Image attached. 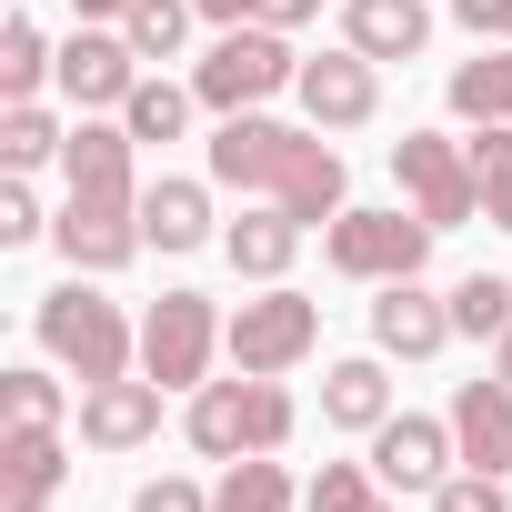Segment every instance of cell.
Returning <instances> with one entry per match:
<instances>
[{
  "instance_id": "6da1fadb",
  "label": "cell",
  "mask_w": 512,
  "mask_h": 512,
  "mask_svg": "<svg viewBox=\"0 0 512 512\" xmlns=\"http://www.w3.org/2000/svg\"><path fill=\"white\" fill-rule=\"evenodd\" d=\"M211 181L221 191H262L282 201L302 231H332L352 201H342V151L322 131H292V121H262V111H231L211 131Z\"/></svg>"
},
{
  "instance_id": "7a4b0ae2",
  "label": "cell",
  "mask_w": 512,
  "mask_h": 512,
  "mask_svg": "<svg viewBox=\"0 0 512 512\" xmlns=\"http://www.w3.org/2000/svg\"><path fill=\"white\" fill-rule=\"evenodd\" d=\"M61 181H71V201H61V221H51L61 262H71V272H121L131 251L151 241V231H141V191H131V131H121V121H81V131L61 141Z\"/></svg>"
},
{
  "instance_id": "3957f363",
  "label": "cell",
  "mask_w": 512,
  "mask_h": 512,
  "mask_svg": "<svg viewBox=\"0 0 512 512\" xmlns=\"http://www.w3.org/2000/svg\"><path fill=\"white\" fill-rule=\"evenodd\" d=\"M31 322H41V352H51L61 372H81V392H91V382H121V372H131V352H141V332L121 322V302H101L81 272H71L61 292H41V312H31Z\"/></svg>"
},
{
  "instance_id": "277c9868",
  "label": "cell",
  "mask_w": 512,
  "mask_h": 512,
  "mask_svg": "<svg viewBox=\"0 0 512 512\" xmlns=\"http://www.w3.org/2000/svg\"><path fill=\"white\" fill-rule=\"evenodd\" d=\"M292 442V392L282 372H241V382H201L191 392V452L241 462V452H282Z\"/></svg>"
},
{
  "instance_id": "5b68a950",
  "label": "cell",
  "mask_w": 512,
  "mask_h": 512,
  "mask_svg": "<svg viewBox=\"0 0 512 512\" xmlns=\"http://www.w3.org/2000/svg\"><path fill=\"white\" fill-rule=\"evenodd\" d=\"M302 81V51H292V31H272V21H241V31H221L211 51H201V71H191V91H201V111H262L272 91H292Z\"/></svg>"
},
{
  "instance_id": "8992f818",
  "label": "cell",
  "mask_w": 512,
  "mask_h": 512,
  "mask_svg": "<svg viewBox=\"0 0 512 512\" xmlns=\"http://www.w3.org/2000/svg\"><path fill=\"white\" fill-rule=\"evenodd\" d=\"M322 262H332L342 282H422L432 221H422V211H342V221L322 231Z\"/></svg>"
},
{
  "instance_id": "52a82bcc",
  "label": "cell",
  "mask_w": 512,
  "mask_h": 512,
  "mask_svg": "<svg viewBox=\"0 0 512 512\" xmlns=\"http://www.w3.org/2000/svg\"><path fill=\"white\" fill-rule=\"evenodd\" d=\"M312 342H322V302H312V292H292V282H262V302H241V312L221 322L231 372H292Z\"/></svg>"
},
{
  "instance_id": "ba28073f",
  "label": "cell",
  "mask_w": 512,
  "mask_h": 512,
  "mask_svg": "<svg viewBox=\"0 0 512 512\" xmlns=\"http://www.w3.org/2000/svg\"><path fill=\"white\" fill-rule=\"evenodd\" d=\"M392 181H402V201H412L432 231H452V221H472V211H482V171H472V141H442V131H402V141H392Z\"/></svg>"
},
{
  "instance_id": "9c48e42d",
  "label": "cell",
  "mask_w": 512,
  "mask_h": 512,
  "mask_svg": "<svg viewBox=\"0 0 512 512\" xmlns=\"http://www.w3.org/2000/svg\"><path fill=\"white\" fill-rule=\"evenodd\" d=\"M211 352H221V312H211V292H161V302L141 312V372H151L161 392H201Z\"/></svg>"
},
{
  "instance_id": "30bf717a",
  "label": "cell",
  "mask_w": 512,
  "mask_h": 512,
  "mask_svg": "<svg viewBox=\"0 0 512 512\" xmlns=\"http://www.w3.org/2000/svg\"><path fill=\"white\" fill-rule=\"evenodd\" d=\"M452 462H462L452 412H442V422H432V412H392V422L372 432V472H382V492H442Z\"/></svg>"
},
{
  "instance_id": "8fae6325",
  "label": "cell",
  "mask_w": 512,
  "mask_h": 512,
  "mask_svg": "<svg viewBox=\"0 0 512 512\" xmlns=\"http://www.w3.org/2000/svg\"><path fill=\"white\" fill-rule=\"evenodd\" d=\"M302 111H312V131H362L372 111H382V61H362L352 41L342 51H322V61H302Z\"/></svg>"
},
{
  "instance_id": "7c38bea8",
  "label": "cell",
  "mask_w": 512,
  "mask_h": 512,
  "mask_svg": "<svg viewBox=\"0 0 512 512\" xmlns=\"http://www.w3.org/2000/svg\"><path fill=\"white\" fill-rule=\"evenodd\" d=\"M81 111H121L131 91H141V51L121 41V31H81V41H61V71H51Z\"/></svg>"
},
{
  "instance_id": "4fadbf2b",
  "label": "cell",
  "mask_w": 512,
  "mask_h": 512,
  "mask_svg": "<svg viewBox=\"0 0 512 512\" xmlns=\"http://www.w3.org/2000/svg\"><path fill=\"white\" fill-rule=\"evenodd\" d=\"M452 342V302H432L422 282H382V302H372V352L382 362H432Z\"/></svg>"
},
{
  "instance_id": "5bb4252c",
  "label": "cell",
  "mask_w": 512,
  "mask_h": 512,
  "mask_svg": "<svg viewBox=\"0 0 512 512\" xmlns=\"http://www.w3.org/2000/svg\"><path fill=\"white\" fill-rule=\"evenodd\" d=\"M151 432H161V382H151V372H141V382L121 372V382H91V392H81V442H91V452H141Z\"/></svg>"
},
{
  "instance_id": "9a60e30c",
  "label": "cell",
  "mask_w": 512,
  "mask_h": 512,
  "mask_svg": "<svg viewBox=\"0 0 512 512\" xmlns=\"http://www.w3.org/2000/svg\"><path fill=\"white\" fill-rule=\"evenodd\" d=\"M71 482V452H61V422H31V432H0V512H51V492Z\"/></svg>"
},
{
  "instance_id": "2e32d148",
  "label": "cell",
  "mask_w": 512,
  "mask_h": 512,
  "mask_svg": "<svg viewBox=\"0 0 512 512\" xmlns=\"http://www.w3.org/2000/svg\"><path fill=\"white\" fill-rule=\"evenodd\" d=\"M452 442H462L472 472H512V382L502 372H482V382L452 392Z\"/></svg>"
},
{
  "instance_id": "e0dca14e",
  "label": "cell",
  "mask_w": 512,
  "mask_h": 512,
  "mask_svg": "<svg viewBox=\"0 0 512 512\" xmlns=\"http://www.w3.org/2000/svg\"><path fill=\"white\" fill-rule=\"evenodd\" d=\"M342 41L362 61H412L432 41V11H422V0H342Z\"/></svg>"
},
{
  "instance_id": "ac0fdd59",
  "label": "cell",
  "mask_w": 512,
  "mask_h": 512,
  "mask_svg": "<svg viewBox=\"0 0 512 512\" xmlns=\"http://www.w3.org/2000/svg\"><path fill=\"white\" fill-rule=\"evenodd\" d=\"M322 422H342V432H382V422H392V372H382V352L322 372Z\"/></svg>"
},
{
  "instance_id": "d6986e66",
  "label": "cell",
  "mask_w": 512,
  "mask_h": 512,
  "mask_svg": "<svg viewBox=\"0 0 512 512\" xmlns=\"http://www.w3.org/2000/svg\"><path fill=\"white\" fill-rule=\"evenodd\" d=\"M221 251H231V272H241V282H282V272H292V251H302V221L272 201V211L231 221V231H221Z\"/></svg>"
},
{
  "instance_id": "ffe728a7",
  "label": "cell",
  "mask_w": 512,
  "mask_h": 512,
  "mask_svg": "<svg viewBox=\"0 0 512 512\" xmlns=\"http://www.w3.org/2000/svg\"><path fill=\"white\" fill-rule=\"evenodd\" d=\"M141 231H151V251H201L211 241V191L201 181H151L141 191Z\"/></svg>"
},
{
  "instance_id": "44dd1931",
  "label": "cell",
  "mask_w": 512,
  "mask_h": 512,
  "mask_svg": "<svg viewBox=\"0 0 512 512\" xmlns=\"http://www.w3.org/2000/svg\"><path fill=\"white\" fill-rule=\"evenodd\" d=\"M51 71H61V51L41 41V21H11V31H0V101H41Z\"/></svg>"
},
{
  "instance_id": "7402d4cb",
  "label": "cell",
  "mask_w": 512,
  "mask_h": 512,
  "mask_svg": "<svg viewBox=\"0 0 512 512\" xmlns=\"http://www.w3.org/2000/svg\"><path fill=\"white\" fill-rule=\"evenodd\" d=\"M211 512H292V472H282L272 452H241L231 482L211 492Z\"/></svg>"
},
{
  "instance_id": "603a6c76",
  "label": "cell",
  "mask_w": 512,
  "mask_h": 512,
  "mask_svg": "<svg viewBox=\"0 0 512 512\" xmlns=\"http://www.w3.org/2000/svg\"><path fill=\"white\" fill-rule=\"evenodd\" d=\"M452 332L502 342V332H512V272H472V282H452Z\"/></svg>"
},
{
  "instance_id": "cb8c5ba5",
  "label": "cell",
  "mask_w": 512,
  "mask_h": 512,
  "mask_svg": "<svg viewBox=\"0 0 512 512\" xmlns=\"http://www.w3.org/2000/svg\"><path fill=\"white\" fill-rule=\"evenodd\" d=\"M61 121L41 111V101H11V111H0V161H11V171H41V161H61Z\"/></svg>"
},
{
  "instance_id": "d4e9b609",
  "label": "cell",
  "mask_w": 512,
  "mask_h": 512,
  "mask_svg": "<svg viewBox=\"0 0 512 512\" xmlns=\"http://www.w3.org/2000/svg\"><path fill=\"white\" fill-rule=\"evenodd\" d=\"M191 101H201V91H171V81H141V91L121 101V131H131V141H181V131H191Z\"/></svg>"
},
{
  "instance_id": "484cf974",
  "label": "cell",
  "mask_w": 512,
  "mask_h": 512,
  "mask_svg": "<svg viewBox=\"0 0 512 512\" xmlns=\"http://www.w3.org/2000/svg\"><path fill=\"white\" fill-rule=\"evenodd\" d=\"M121 41H131L141 61H171V51L191 41V0H131V11H121Z\"/></svg>"
},
{
  "instance_id": "4316f807",
  "label": "cell",
  "mask_w": 512,
  "mask_h": 512,
  "mask_svg": "<svg viewBox=\"0 0 512 512\" xmlns=\"http://www.w3.org/2000/svg\"><path fill=\"white\" fill-rule=\"evenodd\" d=\"M472 171H482V221H492V231H512V121H482Z\"/></svg>"
},
{
  "instance_id": "83f0119b",
  "label": "cell",
  "mask_w": 512,
  "mask_h": 512,
  "mask_svg": "<svg viewBox=\"0 0 512 512\" xmlns=\"http://www.w3.org/2000/svg\"><path fill=\"white\" fill-rule=\"evenodd\" d=\"M302 512H392V502H382V472H362V462H322L312 492H302Z\"/></svg>"
},
{
  "instance_id": "f1b7e54d",
  "label": "cell",
  "mask_w": 512,
  "mask_h": 512,
  "mask_svg": "<svg viewBox=\"0 0 512 512\" xmlns=\"http://www.w3.org/2000/svg\"><path fill=\"white\" fill-rule=\"evenodd\" d=\"M31 422H61V382L51 372H0V432H31Z\"/></svg>"
},
{
  "instance_id": "f546056e",
  "label": "cell",
  "mask_w": 512,
  "mask_h": 512,
  "mask_svg": "<svg viewBox=\"0 0 512 512\" xmlns=\"http://www.w3.org/2000/svg\"><path fill=\"white\" fill-rule=\"evenodd\" d=\"M432 512H512V502H502V472H472V462H462V472L432 492Z\"/></svg>"
},
{
  "instance_id": "4dcf8cb0",
  "label": "cell",
  "mask_w": 512,
  "mask_h": 512,
  "mask_svg": "<svg viewBox=\"0 0 512 512\" xmlns=\"http://www.w3.org/2000/svg\"><path fill=\"white\" fill-rule=\"evenodd\" d=\"M51 221H41V201H31V181L11 171V181H0V251H21V241H41Z\"/></svg>"
},
{
  "instance_id": "1f68e13d",
  "label": "cell",
  "mask_w": 512,
  "mask_h": 512,
  "mask_svg": "<svg viewBox=\"0 0 512 512\" xmlns=\"http://www.w3.org/2000/svg\"><path fill=\"white\" fill-rule=\"evenodd\" d=\"M131 512H211V492H201V482H181V472H161V482H141V492H131Z\"/></svg>"
},
{
  "instance_id": "d6a6232c",
  "label": "cell",
  "mask_w": 512,
  "mask_h": 512,
  "mask_svg": "<svg viewBox=\"0 0 512 512\" xmlns=\"http://www.w3.org/2000/svg\"><path fill=\"white\" fill-rule=\"evenodd\" d=\"M452 21L472 41H512V0H452Z\"/></svg>"
},
{
  "instance_id": "836d02e7",
  "label": "cell",
  "mask_w": 512,
  "mask_h": 512,
  "mask_svg": "<svg viewBox=\"0 0 512 512\" xmlns=\"http://www.w3.org/2000/svg\"><path fill=\"white\" fill-rule=\"evenodd\" d=\"M191 11H201V21H221V31H241V21H251V0H191Z\"/></svg>"
},
{
  "instance_id": "e575fe53",
  "label": "cell",
  "mask_w": 512,
  "mask_h": 512,
  "mask_svg": "<svg viewBox=\"0 0 512 512\" xmlns=\"http://www.w3.org/2000/svg\"><path fill=\"white\" fill-rule=\"evenodd\" d=\"M71 11H81V21H121V11H131V0H71Z\"/></svg>"
},
{
  "instance_id": "d590c367",
  "label": "cell",
  "mask_w": 512,
  "mask_h": 512,
  "mask_svg": "<svg viewBox=\"0 0 512 512\" xmlns=\"http://www.w3.org/2000/svg\"><path fill=\"white\" fill-rule=\"evenodd\" d=\"M492 372H502V382H512V332H502V342H492Z\"/></svg>"
}]
</instances>
